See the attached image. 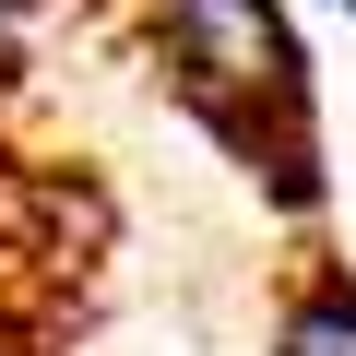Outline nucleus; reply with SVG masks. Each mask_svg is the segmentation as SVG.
<instances>
[{"instance_id": "1", "label": "nucleus", "mask_w": 356, "mask_h": 356, "mask_svg": "<svg viewBox=\"0 0 356 356\" xmlns=\"http://www.w3.org/2000/svg\"><path fill=\"white\" fill-rule=\"evenodd\" d=\"M166 60L214 131L273 143L285 191L309 202V48L285 24V0H166Z\"/></svg>"}, {"instance_id": "2", "label": "nucleus", "mask_w": 356, "mask_h": 356, "mask_svg": "<svg viewBox=\"0 0 356 356\" xmlns=\"http://www.w3.org/2000/svg\"><path fill=\"white\" fill-rule=\"evenodd\" d=\"M273 356H356V273H309L273 321Z\"/></svg>"}, {"instance_id": "3", "label": "nucleus", "mask_w": 356, "mask_h": 356, "mask_svg": "<svg viewBox=\"0 0 356 356\" xmlns=\"http://www.w3.org/2000/svg\"><path fill=\"white\" fill-rule=\"evenodd\" d=\"M13 24H24V0H0V48H13Z\"/></svg>"}, {"instance_id": "4", "label": "nucleus", "mask_w": 356, "mask_h": 356, "mask_svg": "<svg viewBox=\"0 0 356 356\" xmlns=\"http://www.w3.org/2000/svg\"><path fill=\"white\" fill-rule=\"evenodd\" d=\"M344 13H356V0H344Z\"/></svg>"}]
</instances>
